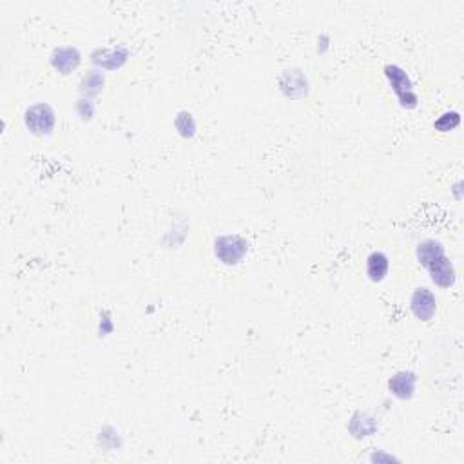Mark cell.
Returning <instances> with one entry per match:
<instances>
[{"label":"cell","instance_id":"obj_1","mask_svg":"<svg viewBox=\"0 0 464 464\" xmlns=\"http://www.w3.org/2000/svg\"><path fill=\"white\" fill-rule=\"evenodd\" d=\"M249 250V241L241 238L240 234H227L219 236L215 241V254L216 258L225 265H236L245 258Z\"/></svg>","mask_w":464,"mask_h":464},{"label":"cell","instance_id":"obj_2","mask_svg":"<svg viewBox=\"0 0 464 464\" xmlns=\"http://www.w3.org/2000/svg\"><path fill=\"white\" fill-rule=\"evenodd\" d=\"M384 75L389 78L393 93L398 94V99L401 100L403 108H415L417 96H415L414 85H412L410 76L406 75V71H403L399 66H386L384 67Z\"/></svg>","mask_w":464,"mask_h":464},{"label":"cell","instance_id":"obj_3","mask_svg":"<svg viewBox=\"0 0 464 464\" xmlns=\"http://www.w3.org/2000/svg\"><path fill=\"white\" fill-rule=\"evenodd\" d=\"M26 125L38 136L51 134L55 127V111L48 103H35L26 111Z\"/></svg>","mask_w":464,"mask_h":464},{"label":"cell","instance_id":"obj_4","mask_svg":"<svg viewBox=\"0 0 464 464\" xmlns=\"http://www.w3.org/2000/svg\"><path fill=\"white\" fill-rule=\"evenodd\" d=\"M410 307L414 316L417 317L419 321H430L433 314H435V310H437V299L432 294V290L423 287V289H417L414 292Z\"/></svg>","mask_w":464,"mask_h":464},{"label":"cell","instance_id":"obj_5","mask_svg":"<svg viewBox=\"0 0 464 464\" xmlns=\"http://www.w3.org/2000/svg\"><path fill=\"white\" fill-rule=\"evenodd\" d=\"M426 268H428L432 282L441 289H450L456 283V268H454V263L450 259L447 258V254L432 261Z\"/></svg>","mask_w":464,"mask_h":464},{"label":"cell","instance_id":"obj_6","mask_svg":"<svg viewBox=\"0 0 464 464\" xmlns=\"http://www.w3.org/2000/svg\"><path fill=\"white\" fill-rule=\"evenodd\" d=\"M415 383H417L415 374H412V372H398L389 381V389L396 398L410 399L415 392Z\"/></svg>","mask_w":464,"mask_h":464},{"label":"cell","instance_id":"obj_7","mask_svg":"<svg viewBox=\"0 0 464 464\" xmlns=\"http://www.w3.org/2000/svg\"><path fill=\"white\" fill-rule=\"evenodd\" d=\"M78 64H80V53H78V50H75V48L67 45V48H58V50H55L53 66L55 69L62 71L64 75H67L71 69H76Z\"/></svg>","mask_w":464,"mask_h":464},{"label":"cell","instance_id":"obj_8","mask_svg":"<svg viewBox=\"0 0 464 464\" xmlns=\"http://www.w3.org/2000/svg\"><path fill=\"white\" fill-rule=\"evenodd\" d=\"M389 268L390 261L389 258H386V254H383V252H372V254L368 256V259H366V274H368L372 282H383L386 274H389Z\"/></svg>","mask_w":464,"mask_h":464},{"label":"cell","instance_id":"obj_9","mask_svg":"<svg viewBox=\"0 0 464 464\" xmlns=\"http://www.w3.org/2000/svg\"><path fill=\"white\" fill-rule=\"evenodd\" d=\"M444 256V247L435 240H424L423 243H419L417 247V259L424 268L428 267L432 261H435L437 258Z\"/></svg>","mask_w":464,"mask_h":464},{"label":"cell","instance_id":"obj_10","mask_svg":"<svg viewBox=\"0 0 464 464\" xmlns=\"http://www.w3.org/2000/svg\"><path fill=\"white\" fill-rule=\"evenodd\" d=\"M461 124V116L459 113L451 111V113H444L442 116H439V120L433 124V127L441 133H448V131L456 129L457 125Z\"/></svg>","mask_w":464,"mask_h":464},{"label":"cell","instance_id":"obj_11","mask_svg":"<svg viewBox=\"0 0 464 464\" xmlns=\"http://www.w3.org/2000/svg\"><path fill=\"white\" fill-rule=\"evenodd\" d=\"M176 127H178L180 133L183 136H192L194 134V129H196V125H194V120H192V115L187 111H182L176 118Z\"/></svg>","mask_w":464,"mask_h":464}]
</instances>
